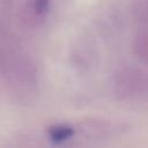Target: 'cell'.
<instances>
[{"mask_svg":"<svg viewBox=\"0 0 148 148\" xmlns=\"http://www.w3.org/2000/svg\"><path fill=\"white\" fill-rule=\"evenodd\" d=\"M74 135V130L66 125H57L49 130V138L53 142L65 141Z\"/></svg>","mask_w":148,"mask_h":148,"instance_id":"cell-1","label":"cell"},{"mask_svg":"<svg viewBox=\"0 0 148 148\" xmlns=\"http://www.w3.org/2000/svg\"><path fill=\"white\" fill-rule=\"evenodd\" d=\"M49 5H50V0H34V14L36 16L42 17L49 9Z\"/></svg>","mask_w":148,"mask_h":148,"instance_id":"cell-2","label":"cell"}]
</instances>
